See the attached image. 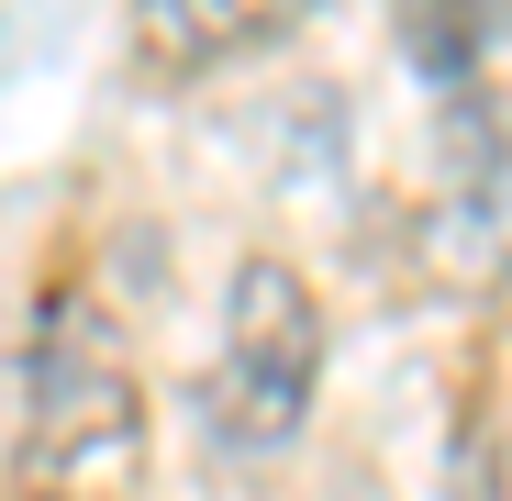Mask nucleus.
<instances>
[{
    "mask_svg": "<svg viewBox=\"0 0 512 501\" xmlns=\"http://www.w3.org/2000/svg\"><path fill=\"white\" fill-rule=\"evenodd\" d=\"M323 379V301L301 290V268L245 257L234 301H223V357H212V435L223 446H290Z\"/></svg>",
    "mask_w": 512,
    "mask_h": 501,
    "instance_id": "nucleus-2",
    "label": "nucleus"
},
{
    "mask_svg": "<svg viewBox=\"0 0 512 501\" xmlns=\"http://www.w3.org/2000/svg\"><path fill=\"white\" fill-rule=\"evenodd\" d=\"M134 468H145L134 368L112 357V334L78 301H56L12 379V479H23V501H123Z\"/></svg>",
    "mask_w": 512,
    "mask_h": 501,
    "instance_id": "nucleus-1",
    "label": "nucleus"
},
{
    "mask_svg": "<svg viewBox=\"0 0 512 501\" xmlns=\"http://www.w3.org/2000/svg\"><path fill=\"white\" fill-rule=\"evenodd\" d=\"M457 501H501V446L479 435V412L457 424Z\"/></svg>",
    "mask_w": 512,
    "mask_h": 501,
    "instance_id": "nucleus-4",
    "label": "nucleus"
},
{
    "mask_svg": "<svg viewBox=\"0 0 512 501\" xmlns=\"http://www.w3.org/2000/svg\"><path fill=\"white\" fill-rule=\"evenodd\" d=\"M323 0H134V45L156 78H201L223 56H256L279 45L290 23H312Z\"/></svg>",
    "mask_w": 512,
    "mask_h": 501,
    "instance_id": "nucleus-3",
    "label": "nucleus"
}]
</instances>
